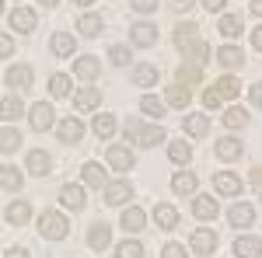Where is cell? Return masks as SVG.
<instances>
[{
	"label": "cell",
	"mask_w": 262,
	"mask_h": 258,
	"mask_svg": "<svg viewBox=\"0 0 262 258\" xmlns=\"http://www.w3.org/2000/svg\"><path fill=\"white\" fill-rule=\"evenodd\" d=\"M122 133H126L129 143H137V147H158V143H164V129L158 122H143V119H133V115L126 119Z\"/></svg>",
	"instance_id": "6da1fadb"
},
{
	"label": "cell",
	"mask_w": 262,
	"mask_h": 258,
	"mask_svg": "<svg viewBox=\"0 0 262 258\" xmlns=\"http://www.w3.org/2000/svg\"><path fill=\"white\" fill-rule=\"evenodd\" d=\"M39 234L46 241H63L67 234H70V223H67V217H63V213L46 209V213L39 217Z\"/></svg>",
	"instance_id": "7a4b0ae2"
},
{
	"label": "cell",
	"mask_w": 262,
	"mask_h": 258,
	"mask_svg": "<svg viewBox=\"0 0 262 258\" xmlns=\"http://www.w3.org/2000/svg\"><path fill=\"white\" fill-rule=\"evenodd\" d=\"M158 25L154 21H133L129 25V42H133V49H150V45H158Z\"/></svg>",
	"instance_id": "3957f363"
},
{
	"label": "cell",
	"mask_w": 262,
	"mask_h": 258,
	"mask_svg": "<svg viewBox=\"0 0 262 258\" xmlns=\"http://www.w3.org/2000/svg\"><path fill=\"white\" fill-rule=\"evenodd\" d=\"M28 122L35 133H49V126H56V112H53V101H35L32 112H28Z\"/></svg>",
	"instance_id": "277c9868"
},
{
	"label": "cell",
	"mask_w": 262,
	"mask_h": 258,
	"mask_svg": "<svg viewBox=\"0 0 262 258\" xmlns=\"http://www.w3.org/2000/svg\"><path fill=\"white\" fill-rule=\"evenodd\" d=\"M7 25L14 28V32H21V35H28V32H35V25H39V14L32 11V7H14L11 14H7Z\"/></svg>",
	"instance_id": "5b68a950"
},
{
	"label": "cell",
	"mask_w": 262,
	"mask_h": 258,
	"mask_svg": "<svg viewBox=\"0 0 262 258\" xmlns=\"http://www.w3.org/2000/svg\"><path fill=\"white\" fill-rule=\"evenodd\" d=\"M4 84H7L14 95H18V91H28V87H32V66H28V63H14V66L4 74Z\"/></svg>",
	"instance_id": "8992f818"
},
{
	"label": "cell",
	"mask_w": 262,
	"mask_h": 258,
	"mask_svg": "<svg viewBox=\"0 0 262 258\" xmlns=\"http://www.w3.org/2000/svg\"><path fill=\"white\" fill-rule=\"evenodd\" d=\"M179 53H182V63H189V66H203V63L210 60V45H206V42H200V39L182 42Z\"/></svg>",
	"instance_id": "52a82bcc"
},
{
	"label": "cell",
	"mask_w": 262,
	"mask_h": 258,
	"mask_svg": "<svg viewBox=\"0 0 262 258\" xmlns=\"http://www.w3.org/2000/svg\"><path fill=\"white\" fill-rule=\"evenodd\" d=\"M213 157H221V160H242L245 157V143L238 136H224V139H217L213 143Z\"/></svg>",
	"instance_id": "ba28073f"
},
{
	"label": "cell",
	"mask_w": 262,
	"mask_h": 258,
	"mask_svg": "<svg viewBox=\"0 0 262 258\" xmlns=\"http://www.w3.org/2000/svg\"><path fill=\"white\" fill-rule=\"evenodd\" d=\"M129 199H133V185H129L126 178L105 185V206H126Z\"/></svg>",
	"instance_id": "9c48e42d"
},
{
	"label": "cell",
	"mask_w": 262,
	"mask_h": 258,
	"mask_svg": "<svg viewBox=\"0 0 262 258\" xmlns=\"http://www.w3.org/2000/svg\"><path fill=\"white\" fill-rule=\"evenodd\" d=\"M70 74H74L77 80H98L101 77V60L98 56H77Z\"/></svg>",
	"instance_id": "30bf717a"
},
{
	"label": "cell",
	"mask_w": 262,
	"mask_h": 258,
	"mask_svg": "<svg viewBox=\"0 0 262 258\" xmlns=\"http://www.w3.org/2000/svg\"><path fill=\"white\" fill-rule=\"evenodd\" d=\"M105 164L116 168V171H129V168H133V150L122 147V143H116V147L105 150Z\"/></svg>",
	"instance_id": "8fae6325"
},
{
	"label": "cell",
	"mask_w": 262,
	"mask_h": 258,
	"mask_svg": "<svg viewBox=\"0 0 262 258\" xmlns=\"http://www.w3.org/2000/svg\"><path fill=\"white\" fill-rule=\"evenodd\" d=\"M56 136H60V143H81V136H84V122L77 119V115H70V119L56 122Z\"/></svg>",
	"instance_id": "7c38bea8"
},
{
	"label": "cell",
	"mask_w": 262,
	"mask_h": 258,
	"mask_svg": "<svg viewBox=\"0 0 262 258\" xmlns=\"http://www.w3.org/2000/svg\"><path fill=\"white\" fill-rule=\"evenodd\" d=\"M227 223L238 227V230H242V227H252V223H255V209H252V202H234V206L227 209Z\"/></svg>",
	"instance_id": "4fadbf2b"
},
{
	"label": "cell",
	"mask_w": 262,
	"mask_h": 258,
	"mask_svg": "<svg viewBox=\"0 0 262 258\" xmlns=\"http://www.w3.org/2000/svg\"><path fill=\"white\" fill-rule=\"evenodd\" d=\"M245 181L234 175V171H217L213 175V189H217V196H238L242 192Z\"/></svg>",
	"instance_id": "5bb4252c"
},
{
	"label": "cell",
	"mask_w": 262,
	"mask_h": 258,
	"mask_svg": "<svg viewBox=\"0 0 262 258\" xmlns=\"http://www.w3.org/2000/svg\"><path fill=\"white\" fill-rule=\"evenodd\" d=\"M49 45H53V56L67 60V56H74V49H77V39H74L70 32H53V35H49Z\"/></svg>",
	"instance_id": "9a60e30c"
},
{
	"label": "cell",
	"mask_w": 262,
	"mask_h": 258,
	"mask_svg": "<svg viewBox=\"0 0 262 258\" xmlns=\"http://www.w3.org/2000/svg\"><path fill=\"white\" fill-rule=\"evenodd\" d=\"M108 241H112V227H108L105 220H98V223H91V227H88V244H91L95 251H105V248H108Z\"/></svg>",
	"instance_id": "2e32d148"
},
{
	"label": "cell",
	"mask_w": 262,
	"mask_h": 258,
	"mask_svg": "<svg viewBox=\"0 0 262 258\" xmlns=\"http://www.w3.org/2000/svg\"><path fill=\"white\" fill-rule=\"evenodd\" d=\"M189 241H192V251H196V255H213V251H217V230L200 227Z\"/></svg>",
	"instance_id": "e0dca14e"
},
{
	"label": "cell",
	"mask_w": 262,
	"mask_h": 258,
	"mask_svg": "<svg viewBox=\"0 0 262 258\" xmlns=\"http://www.w3.org/2000/svg\"><path fill=\"white\" fill-rule=\"evenodd\" d=\"M234 255L238 258H262V238L255 234H242L234 241Z\"/></svg>",
	"instance_id": "ac0fdd59"
},
{
	"label": "cell",
	"mask_w": 262,
	"mask_h": 258,
	"mask_svg": "<svg viewBox=\"0 0 262 258\" xmlns=\"http://www.w3.org/2000/svg\"><path fill=\"white\" fill-rule=\"evenodd\" d=\"M77 32H81L84 39H95V35H101V32H105V18H101V14H95V11H88V14H81V18H77Z\"/></svg>",
	"instance_id": "d6986e66"
},
{
	"label": "cell",
	"mask_w": 262,
	"mask_h": 258,
	"mask_svg": "<svg viewBox=\"0 0 262 258\" xmlns=\"http://www.w3.org/2000/svg\"><path fill=\"white\" fill-rule=\"evenodd\" d=\"M4 220H7L11 227H25V223L32 220V202H25V199H21V202H11V206L4 209Z\"/></svg>",
	"instance_id": "ffe728a7"
},
{
	"label": "cell",
	"mask_w": 262,
	"mask_h": 258,
	"mask_svg": "<svg viewBox=\"0 0 262 258\" xmlns=\"http://www.w3.org/2000/svg\"><path fill=\"white\" fill-rule=\"evenodd\" d=\"M119 223H122V230H126V234H140L143 227H147V213H143L140 206H129V209L119 217Z\"/></svg>",
	"instance_id": "44dd1931"
},
{
	"label": "cell",
	"mask_w": 262,
	"mask_h": 258,
	"mask_svg": "<svg viewBox=\"0 0 262 258\" xmlns=\"http://www.w3.org/2000/svg\"><path fill=\"white\" fill-rule=\"evenodd\" d=\"M60 202L67 206V209H74V213H77V209H84L88 196H84L81 185H74V181H70V185H63V189H60Z\"/></svg>",
	"instance_id": "7402d4cb"
},
{
	"label": "cell",
	"mask_w": 262,
	"mask_h": 258,
	"mask_svg": "<svg viewBox=\"0 0 262 258\" xmlns=\"http://www.w3.org/2000/svg\"><path fill=\"white\" fill-rule=\"evenodd\" d=\"M217 63L227 66V70H238V66H245V49L242 45H221L217 49Z\"/></svg>",
	"instance_id": "603a6c76"
},
{
	"label": "cell",
	"mask_w": 262,
	"mask_h": 258,
	"mask_svg": "<svg viewBox=\"0 0 262 258\" xmlns=\"http://www.w3.org/2000/svg\"><path fill=\"white\" fill-rule=\"evenodd\" d=\"M154 223H158L161 230H175V227H179V209H175L171 202H158V209H154Z\"/></svg>",
	"instance_id": "cb8c5ba5"
},
{
	"label": "cell",
	"mask_w": 262,
	"mask_h": 258,
	"mask_svg": "<svg viewBox=\"0 0 262 258\" xmlns=\"http://www.w3.org/2000/svg\"><path fill=\"white\" fill-rule=\"evenodd\" d=\"M182 129H185V136L200 139V136H206V129H210V119H206V115H200V112H189V115L182 119Z\"/></svg>",
	"instance_id": "d4e9b609"
},
{
	"label": "cell",
	"mask_w": 262,
	"mask_h": 258,
	"mask_svg": "<svg viewBox=\"0 0 262 258\" xmlns=\"http://www.w3.org/2000/svg\"><path fill=\"white\" fill-rule=\"evenodd\" d=\"M116 126H119V119H116L112 112H101V115H95V122H91V129H95V136H98V139L116 136V133H119Z\"/></svg>",
	"instance_id": "484cf974"
},
{
	"label": "cell",
	"mask_w": 262,
	"mask_h": 258,
	"mask_svg": "<svg viewBox=\"0 0 262 258\" xmlns=\"http://www.w3.org/2000/svg\"><path fill=\"white\" fill-rule=\"evenodd\" d=\"M158 77H161V74H158L154 63H137V66H133V84H137V87H154Z\"/></svg>",
	"instance_id": "4316f807"
},
{
	"label": "cell",
	"mask_w": 262,
	"mask_h": 258,
	"mask_svg": "<svg viewBox=\"0 0 262 258\" xmlns=\"http://www.w3.org/2000/svg\"><path fill=\"white\" fill-rule=\"evenodd\" d=\"M164 101H168L171 108H185V105L192 101V87H185V84H179V80H175V84L164 91Z\"/></svg>",
	"instance_id": "83f0119b"
},
{
	"label": "cell",
	"mask_w": 262,
	"mask_h": 258,
	"mask_svg": "<svg viewBox=\"0 0 262 258\" xmlns=\"http://www.w3.org/2000/svg\"><path fill=\"white\" fill-rule=\"evenodd\" d=\"M217 213H221V209H217V199L213 196H196L192 199V217L196 220H213Z\"/></svg>",
	"instance_id": "f1b7e54d"
},
{
	"label": "cell",
	"mask_w": 262,
	"mask_h": 258,
	"mask_svg": "<svg viewBox=\"0 0 262 258\" xmlns=\"http://www.w3.org/2000/svg\"><path fill=\"white\" fill-rule=\"evenodd\" d=\"M81 178H84V185H95V189H105L108 185V178H105V168H101L98 160H88L81 168Z\"/></svg>",
	"instance_id": "f546056e"
},
{
	"label": "cell",
	"mask_w": 262,
	"mask_h": 258,
	"mask_svg": "<svg viewBox=\"0 0 262 258\" xmlns=\"http://www.w3.org/2000/svg\"><path fill=\"white\" fill-rule=\"evenodd\" d=\"M196 185H200V181H196L192 171H179V175H171V192H175V196H192Z\"/></svg>",
	"instance_id": "4dcf8cb0"
},
{
	"label": "cell",
	"mask_w": 262,
	"mask_h": 258,
	"mask_svg": "<svg viewBox=\"0 0 262 258\" xmlns=\"http://www.w3.org/2000/svg\"><path fill=\"white\" fill-rule=\"evenodd\" d=\"M25 164H28V171H32V175H39V178H42V175H49V171H53V157H49L46 150H32Z\"/></svg>",
	"instance_id": "1f68e13d"
},
{
	"label": "cell",
	"mask_w": 262,
	"mask_h": 258,
	"mask_svg": "<svg viewBox=\"0 0 262 258\" xmlns=\"http://www.w3.org/2000/svg\"><path fill=\"white\" fill-rule=\"evenodd\" d=\"M98 101H101L98 87H84V91H77V98H74V108H77V112H95Z\"/></svg>",
	"instance_id": "d6a6232c"
},
{
	"label": "cell",
	"mask_w": 262,
	"mask_h": 258,
	"mask_svg": "<svg viewBox=\"0 0 262 258\" xmlns=\"http://www.w3.org/2000/svg\"><path fill=\"white\" fill-rule=\"evenodd\" d=\"M213 87L221 91V98H224V101H231V98H238V95H242V80L234 77V74H224V77L217 80Z\"/></svg>",
	"instance_id": "836d02e7"
},
{
	"label": "cell",
	"mask_w": 262,
	"mask_h": 258,
	"mask_svg": "<svg viewBox=\"0 0 262 258\" xmlns=\"http://www.w3.org/2000/svg\"><path fill=\"white\" fill-rule=\"evenodd\" d=\"M140 112H143V115H150V119H164L168 105H164L158 95H143V98H140Z\"/></svg>",
	"instance_id": "e575fe53"
},
{
	"label": "cell",
	"mask_w": 262,
	"mask_h": 258,
	"mask_svg": "<svg viewBox=\"0 0 262 258\" xmlns=\"http://www.w3.org/2000/svg\"><path fill=\"white\" fill-rule=\"evenodd\" d=\"M18 147H21V129H11V126H4V129H0V150H4V157H11Z\"/></svg>",
	"instance_id": "d590c367"
},
{
	"label": "cell",
	"mask_w": 262,
	"mask_h": 258,
	"mask_svg": "<svg viewBox=\"0 0 262 258\" xmlns=\"http://www.w3.org/2000/svg\"><path fill=\"white\" fill-rule=\"evenodd\" d=\"M192 150H189V139H171L168 143V160L171 164H189Z\"/></svg>",
	"instance_id": "8d00e7d4"
},
{
	"label": "cell",
	"mask_w": 262,
	"mask_h": 258,
	"mask_svg": "<svg viewBox=\"0 0 262 258\" xmlns=\"http://www.w3.org/2000/svg\"><path fill=\"white\" fill-rule=\"evenodd\" d=\"M217 28H221V35H227V39H234V35H242L245 18H242V14H224V18L217 21Z\"/></svg>",
	"instance_id": "74e56055"
},
{
	"label": "cell",
	"mask_w": 262,
	"mask_h": 258,
	"mask_svg": "<svg viewBox=\"0 0 262 258\" xmlns=\"http://www.w3.org/2000/svg\"><path fill=\"white\" fill-rule=\"evenodd\" d=\"M0 189H4V192H18L21 189V171L14 164H4V171H0Z\"/></svg>",
	"instance_id": "f35d334b"
},
{
	"label": "cell",
	"mask_w": 262,
	"mask_h": 258,
	"mask_svg": "<svg viewBox=\"0 0 262 258\" xmlns=\"http://www.w3.org/2000/svg\"><path fill=\"white\" fill-rule=\"evenodd\" d=\"M70 87H74V84H70V74H53V77H49V95H53V98H67Z\"/></svg>",
	"instance_id": "ab89813d"
},
{
	"label": "cell",
	"mask_w": 262,
	"mask_h": 258,
	"mask_svg": "<svg viewBox=\"0 0 262 258\" xmlns=\"http://www.w3.org/2000/svg\"><path fill=\"white\" fill-rule=\"evenodd\" d=\"M200 80H203V66H189V63H182V66H179V84L196 87Z\"/></svg>",
	"instance_id": "60d3db41"
},
{
	"label": "cell",
	"mask_w": 262,
	"mask_h": 258,
	"mask_svg": "<svg viewBox=\"0 0 262 258\" xmlns=\"http://www.w3.org/2000/svg\"><path fill=\"white\" fill-rule=\"evenodd\" d=\"M224 126H227V129H245V126H248V112H245V108H227V112H224Z\"/></svg>",
	"instance_id": "b9f144b4"
},
{
	"label": "cell",
	"mask_w": 262,
	"mask_h": 258,
	"mask_svg": "<svg viewBox=\"0 0 262 258\" xmlns=\"http://www.w3.org/2000/svg\"><path fill=\"white\" fill-rule=\"evenodd\" d=\"M108 60H112V66H129L133 63V49L129 45H112L108 49Z\"/></svg>",
	"instance_id": "7bdbcfd3"
},
{
	"label": "cell",
	"mask_w": 262,
	"mask_h": 258,
	"mask_svg": "<svg viewBox=\"0 0 262 258\" xmlns=\"http://www.w3.org/2000/svg\"><path fill=\"white\" fill-rule=\"evenodd\" d=\"M116 258H143V244L140 241H119Z\"/></svg>",
	"instance_id": "ee69618b"
},
{
	"label": "cell",
	"mask_w": 262,
	"mask_h": 258,
	"mask_svg": "<svg viewBox=\"0 0 262 258\" xmlns=\"http://www.w3.org/2000/svg\"><path fill=\"white\" fill-rule=\"evenodd\" d=\"M196 39V21H179V25H175V42H192Z\"/></svg>",
	"instance_id": "f6af8a7d"
},
{
	"label": "cell",
	"mask_w": 262,
	"mask_h": 258,
	"mask_svg": "<svg viewBox=\"0 0 262 258\" xmlns=\"http://www.w3.org/2000/svg\"><path fill=\"white\" fill-rule=\"evenodd\" d=\"M18 115H21V98L18 95H7V98H4V122L18 119Z\"/></svg>",
	"instance_id": "bcb514c9"
},
{
	"label": "cell",
	"mask_w": 262,
	"mask_h": 258,
	"mask_svg": "<svg viewBox=\"0 0 262 258\" xmlns=\"http://www.w3.org/2000/svg\"><path fill=\"white\" fill-rule=\"evenodd\" d=\"M161 258H189V248H185L182 241H168L161 248Z\"/></svg>",
	"instance_id": "7dc6e473"
},
{
	"label": "cell",
	"mask_w": 262,
	"mask_h": 258,
	"mask_svg": "<svg viewBox=\"0 0 262 258\" xmlns=\"http://www.w3.org/2000/svg\"><path fill=\"white\" fill-rule=\"evenodd\" d=\"M203 105H206V108H221L224 105L221 91H217V87H206V91H203Z\"/></svg>",
	"instance_id": "c3c4849f"
},
{
	"label": "cell",
	"mask_w": 262,
	"mask_h": 258,
	"mask_svg": "<svg viewBox=\"0 0 262 258\" xmlns=\"http://www.w3.org/2000/svg\"><path fill=\"white\" fill-rule=\"evenodd\" d=\"M158 4H161V0H129V7H133V11H140V14H154V11H158Z\"/></svg>",
	"instance_id": "681fc988"
},
{
	"label": "cell",
	"mask_w": 262,
	"mask_h": 258,
	"mask_svg": "<svg viewBox=\"0 0 262 258\" xmlns=\"http://www.w3.org/2000/svg\"><path fill=\"white\" fill-rule=\"evenodd\" d=\"M0 56H4V60H7V56H14V39H11V35H4V39H0Z\"/></svg>",
	"instance_id": "f907efd6"
},
{
	"label": "cell",
	"mask_w": 262,
	"mask_h": 258,
	"mask_svg": "<svg viewBox=\"0 0 262 258\" xmlns=\"http://www.w3.org/2000/svg\"><path fill=\"white\" fill-rule=\"evenodd\" d=\"M248 101H252L255 108H262V80H259V84H252V91H248Z\"/></svg>",
	"instance_id": "816d5d0a"
},
{
	"label": "cell",
	"mask_w": 262,
	"mask_h": 258,
	"mask_svg": "<svg viewBox=\"0 0 262 258\" xmlns=\"http://www.w3.org/2000/svg\"><path fill=\"white\" fill-rule=\"evenodd\" d=\"M248 185H252V189H255V192L262 196V168H255V171L248 175Z\"/></svg>",
	"instance_id": "f5cc1de1"
},
{
	"label": "cell",
	"mask_w": 262,
	"mask_h": 258,
	"mask_svg": "<svg viewBox=\"0 0 262 258\" xmlns=\"http://www.w3.org/2000/svg\"><path fill=\"white\" fill-rule=\"evenodd\" d=\"M168 7H171V11H182V14H185V11H192V0H168Z\"/></svg>",
	"instance_id": "db71d44e"
},
{
	"label": "cell",
	"mask_w": 262,
	"mask_h": 258,
	"mask_svg": "<svg viewBox=\"0 0 262 258\" xmlns=\"http://www.w3.org/2000/svg\"><path fill=\"white\" fill-rule=\"evenodd\" d=\"M224 4H227V0H203V7H206V11H213V14L224 11Z\"/></svg>",
	"instance_id": "11a10c76"
},
{
	"label": "cell",
	"mask_w": 262,
	"mask_h": 258,
	"mask_svg": "<svg viewBox=\"0 0 262 258\" xmlns=\"http://www.w3.org/2000/svg\"><path fill=\"white\" fill-rule=\"evenodd\" d=\"M4 258H32V255H28L25 248H7V251H4Z\"/></svg>",
	"instance_id": "9f6ffc18"
},
{
	"label": "cell",
	"mask_w": 262,
	"mask_h": 258,
	"mask_svg": "<svg viewBox=\"0 0 262 258\" xmlns=\"http://www.w3.org/2000/svg\"><path fill=\"white\" fill-rule=\"evenodd\" d=\"M252 45H255V49H259V53H262V25H259V28H255V32H252Z\"/></svg>",
	"instance_id": "6f0895ef"
},
{
	"label": "cell",
	"mask_w": 262,
	"mask_h": 258,
	"mask_svg": "<svg viewBox=\"0 0 262 258\" xmlns=\"http://www.w3.org/2000/svg\"><path fill=\"white\" fill-rule=\"evenodd\" d=\"M252 14H255V18H262V0H252Z\"/></svg>",
	"instance_id": "680465c9"
},
{
	"label": "cell",
	"mask_w": 262,
	"mask_h": 258,
	"mask_svg": "<svg viewBox=\"0 0 262 258\" xmlns=\"http://www.w3.org/2000/svg\"><path fill=\"white\" fill-rule=\"evenodd\" d=\"M42 7H56V4H60V0H39Z\"/></svg>",
	"instance_id": "91938a15"
},
{
	"label": "cell",
	"mask_w": 262,
	"mask_h": 258,
	"mask_svg": "<svg viewBox=\"0 0 262 258\" xmlns=\"http://www.w3.org/2000/svg\"><path fill=\"white\" fill-rule=\"evenodd\" d=\"M88 4H95V0H74V7H88Z\"/></svg>",
	"instance_id": "94428289"
}]
</instances>
